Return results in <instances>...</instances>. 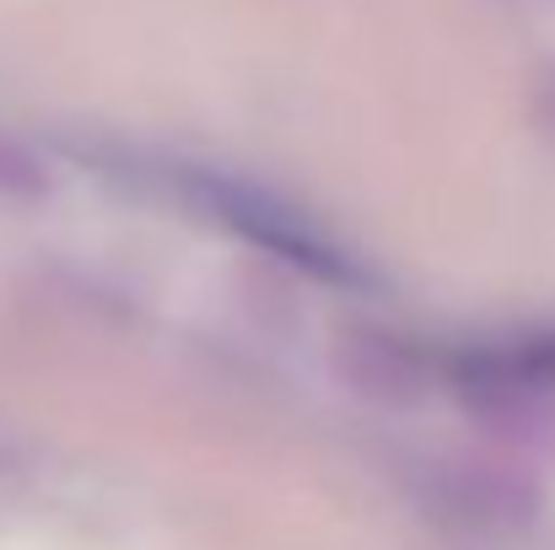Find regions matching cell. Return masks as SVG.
<instances>
[{
  "label": "cell",
  "mask_w": 555,
  "mask_h": 550,
  "mask_svg": "<svg viewBox=\"0 0 555 550\" xmlns=\"http://www.w3.org/2000/svg\"><path fill=\"white\" fill-rule=\"evenodd\" d=\"M199 194H205V205H210L227 227H237V232L254 238L259 248H270V254H281V259H292V265H302L308 276L357 281L351 254H340V248H335L302 210H292L286 200H275V194H264V189L237 183V179H199Z\"/></svg>",
  "instance_id": "obj_1"
}]
</instances>
